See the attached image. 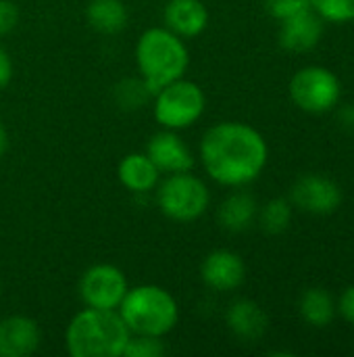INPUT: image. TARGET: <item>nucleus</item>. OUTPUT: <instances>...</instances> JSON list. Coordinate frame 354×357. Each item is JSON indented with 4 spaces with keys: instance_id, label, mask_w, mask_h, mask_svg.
Wrapping results in <instances>:
<instances>
[{
    "instance_id": "f257e3e1",
    "label": "nucleus",
    "mask_w": 354,
    "mask_h": 357,
    "mask_svg": "<svg viewBox=\"0 0 354 357\" xmlns=\"http://www.w3.org/2000/svg\"><path fill=\"white\" fill-rule=\"evenodd\" d=\"M200 161L211 180L227 188H242L255 182L267 161L265 136L244 121H219L200 140Z\"/></svg>"
},
{
    "instance_id": "f03ea898",
    "label": "nucleus",
    "mask_w": 354,
    "mask_h": 357,
    "mask_svg": "<svg viewBox=\"0 0 354 357\" xmlns=\"http://www.w3.org/2000/svg\"><path fill=\"white\" fill-rule=\"evenodd\" d=\"M129 337L117 310L86 307L69 322L65 347L71 357H123Z\"/></svg>"
},
{
    "instance_id": "7ed1b4c3",
    "label": "nucleus",
    "mask_w": 354,
    "mask_h": 357,
    "mask_svg": "<svg viewBox=\"0 0 354 357\" xmlns=\"http://www.w3.org/2000/svg\"><path fill=\"white\" fill-rule=\"evenodd\" d=\"M136 63L140 77L154 96L163 86L186 75L190 52L184 38L175 36L171 29L150 27L136 44Z\"/></svg>"
},
{
    "instance_id": "20e7f679",
    "label": "nucleus",
    "mask_w": 354,
    "mask_h": 357,
    "mask_svg": "<svg viewBox=\"0 0 354 357\" xmlns=\"http://www.w3.org/2000/svg\"><path fill=\"white\" fill-rule=\"evenodd\" d=\"M117 312L131 335L165 337L179 322V305L175 297L156 284L127 289Z\"/></svg>"
},
{
    "instance_id": "39448f33",
    "label": "nucleus",
    "mask_w": 354,
    "mask_h": 357,
    "mask_svg": "<svg viewBox=\"0 0 354 357\" xmlns=\"http://www.w3.org/2000/svg\"><path fill=\"white\" fill-rule=\"evenodd\" d=\"M211 203V192L207 184L190 174H169L156 190V205L165 218L171 222L188 224L204 215Z\"/></svg>"
},
{
    "instance_id": "423d86ee",
    "label": "nucleus",
    "mask_w": 354,
    "mask_h": 357,
    "mask_svg": "<svg viewBox=\"0 0 354 357\" xmlns=\"http://www.w3.org/2000/svg\"><path fill=\"white\" fill-rule=\"evenodd\" d=\"M154 119L165 130H186L194 126L207 109L204 90L186 77L163 86L154 96Z\"/></svg>"
},
{
    "instance_id": "0eeeda50",
    "label": "nucleus",
    "mask_w": 354,
    "mask_h": 357,
    "mask_svg": "<svg viewBox=\"0 0 354 357\" xmlns=\"http://www.w3.org/2000/svg\"><path fill=\"white\" fill-rule=\"evenodd\" d=\"M288 92L300 111L323 115L340 105L342 84L332 69L321 65H307L292 75Z\"/></svg>"
},
{
    "instance_id": "6e6552de",
    "label": "nucleus",
    "mask_w": 354,
    "mask_h": 357,
    "mask_svg": "<svg viewBox=\"0 0 354 357\" xmlns=\"http://www.w3.org/2000/svg\"><path fill=\"white\" fill-rule=\"evenodd\" d=\"M129 284L125 274L113 264H96L79 278V297L86 307L119 310Z\"/></svg>"
},
{
    "instance_id": "1a4fd4ad",
    "label": "nucleus",
    "mask_w": 354,
    "mask_h": 357,
    "mask_svg": "<svg viewBox=\"0 0 354 357\" xmlns=\"http://www.w3.org/2000/svg\"><path fill=\"white\" fill-rule=\"evenodd\" d=\"M292 207L311 215H332L342 205V188L336 180L321 174H305L290 188Z\"/></svg>"
},
{
    "instance_id": "9d476101",
    "label": "nucleus",
    "mask_w": 354,
    "mask_h": 357,
    "mask_svg": "<svg viewBox=\"0 0 354 357\" xmlns=\"http://www.w3.org/2000/svg\"><path fill=\"white\" fill-rule=\"evenodd\" d=\"M200 278L209 289L217 293H230L242 287L246 278V266L238 253L230 249H215L204 257L200 266Z\"/></svg>"
},
{
    "instance_id": "9b49d317",
    "label": "nucleus",
    "mask_w": 354,
    "mask_h": 357,
    "mask_svg": "<svg viewBox=\"0 0 354 357\" xmlns=\"http://www.w3.org/2000/svg\"><path fill=\"white\" fill-rule=\"evenodd\" d=\"M325 31V21L313 10L307 8L294 17L280 21V46L288 52H309L313 50Z\"/></svg>"
},
{
    "instance_id": "f8f14e48",
    "label": "nucleus",
    "mask_w": 354,
    "mask_h": 357,
    "mask_svg": "<svg viewBox=\"0 0 354 357\" xmlns=\"http://www.w3.org/2000/svg\"><path fill=\"white\" fill-rule=\"evenodd\" d=\"M146 155L161 174H179L194 167V155L175 134V130H163L154 134L146 144Z\"/></svg>"
},
{
    "instance_id": "ddd939ff",
    "label": "nucleus",
    "mask_w": 354,
    "mask_h": 357,
    "mask_svg": "<svg viewBox=\"0 0 354 357\" xmlns=\"http://www.w3.org/2000/svg\"><path fill=\"white\" fill-rule=\"evenodd\" d=\"M42 331L27 316H6L0 320V357H29L40 349Z\"/></svg>"
},
{
    "instance_id": "4468645a",
    "label": "nucleus",
    "mask_w": 354,
    "mask_h": 357,
    "mask_svg": "<svg viewBox=\"0 0 354 357\" xmlns=\"http://www.w3.org/2000/svg\"><path fill=\"white\" fill-rule=\"evenodd\" d=\"M165 27L179 38H196L209 25V10L202 0H169L163 10Z\"/></svg>"
},
{
    "instance_id": "2eb2a0df",
    "label": "nucleus",
    "mask_w": 354,
    "mask_h": 357,
    "mask_svg": "<svg viewBox=\"0 0 354 357\" xmlns=\"http://www.w3.org/2000/svg\"><path fill=\"white\" fill-rule=\"evenodd\" d=\"M225 324L234 337H238L240 341L252 343L265 337L269 328V318L257 301L238 299L227 307Z\"/></svg>"
},
{
    "instance_id": "dca6fc26",
    "label": "nucleus",
    "mask_w": 354,
    "mask_h": 357,
    "mask_svg": "<svg viewBox=\"0 0 354 357\" xmlns=\"http://www.w3.org/2000/svg\"><path fill=\"white\" fill-rule=\"evenodd\" d=\"M117 176H119V182L129 192L146 195L154 190V186L159 184L161 172L156 169V165L150 161L146 153H129L121 159L117 167Z\"/></svg>"
},
{
    "instance_id": "f3484780",
    "label": "nucleus",
    "mask_w": 354,
    "mask_h": 357,
    "mask_svg": "<svg viewBox=\"0 0 354 357\" xmlns=\"http://www.w3.org/2000/svg\"><path fill=\"white\" fill-rule=\"evenodd\" d=\"M257 215H259V205L255 197L244 190L232 192L217 211L219 226L234 234L246 232L257 222Z\"/></svg>"
},
{
    "instance_id": "a211bd4d",
    "label": "nucleus",
    "mask_w": 354,
    "mask_h": 357,
    "mask_svg": "<svg viewBox=\"0 0 354 357\" xmlns=\"http://www.w3.org/2000/svg\"><path fill=\"white\" fill-rule=\"evenodd\" d=\"M86 17L92 29L106 36L119 33L127 25V8L123 0H90Z\"/></svg>"
},
{
    "instance_id": "6ab92c4d",
    "label": "nucleus",
    "mask_w": 354,
    "mask_h": 357,
    "mask_svg": "<svg viewBox=\"0 0 354 357\" xmlns=\"http://www.w3.org/2000/svg\"><path fill=\"white\" fill-rule=\"evenodd\" d=\"M298 312H300V318L309 326H313V328H325L336 318V301H334V297L325 289L311 287V289H307L300 295Z\"/></svg>"
},
{
    "instance_id": "aec40b11",
    "label": "nucleus",
    "mask_w": 354,
    "mask_h": 357,
    "mask_svg": "<svg viewBox=\"0 0 354 357\" xmlns=\"http://www.w3.org/2000/svg\"><path fill=\"white\" fill-rule=\"evenodd\" d=\"M292 213L294 207L290 203V199H271L267 201L261 209H259V224L267 234H282L290 228L292 224Z\"/></svg>"
},
{
    "instance_id": "412c9836",
    "label": "nucleus",
    "mask_w": 354,
    "mask_h": 357,
    "mask_svg": "<svg viewBox=\"0 0 354 357\" xmlns=\"http://www.w3.org/2000/svg\"><path fill=\"white\" fill-rule=\"evenodd\" d=\"M311 8L325 23L354 21V0H311Z\"/></svg>"
},
{
    "instance_id": "4be33fe9",
    "label": "nucleus",
    "mask_w": 354,
    "mask_h": 357,
    "mask_svg": "<svg viewBox=\"0 0 354 357\" xmlns=\"http://www.w3.org/2000/svg\"><path fill=\"white\" fill-rule=\"evenodd\" d=\"M115 94H117V102L123 109H140L152 96V92L148 90V86L144 84L142 77L140 79H131V77L129 79H123L117 86Z\"/></svg>"
},
{
    "instance_id": "5701e85b",
    "label": "nucleus",
    "mask_w": 354,
    "mask_h": 357,
    "mask_svg": "<svg viewBox=\"0 0 354 357\" xmlns=\"http://www.w3.org/2000/svg\"><path fill=\"white\" fill-rule=\"evenodd\" d=\"M167 354V347L163 343V337H148V335H131L123 357H163Z\"/></svg>"
},
{
    "instance_id": "b1692460",
    "label": "nucleus",
    "mask_w": 354,
    "mask_h": 357,
    "mask_svg": "<svg viewBox=\"0 0 354 357\" xmlns=\"http://www.w3.org/2000/svg\"><path fill=\"white\" fill-rule=\"evenodd\" d=\"M307 8H311V0H265V10L277 21L294 17Z\"/></svg>"
},
{
    "instance_id": "393cba45",
    "label": "nucleus",
    "mask_w": 354,
    "mask_h": 357,
    "mask_svg": "<svg viewBox=\"0 0 354 357\" xmlns=\"http://www.w3.org/2000/svg\"><path fill=\"white\" fill-rule=\"evenodd\" d=\"M19 23V6L13 0H0V36L10 33Z\"/></svg>"
},
{
    "instance_id": "a878e982",
    "label": "nucleus",
    "mask_w": 354,
    "mask_h": 357,
    "mask_svg": "<svg viewBox=\"0 0 354 357\" xmlns=\"http://www.w3.org/2000/svg\"><path fill=\"white\" fill-rule=\"evenodd\" d=\"M336 314H340L344 318V322L354 326V284L344 289L342 295L336 301Z\"/></svg>"
},
{
    "instance_id": "bb28decb",
    "label": "nucleus",
    "mask_w": 354,
    "mask_h": 357,
    "mask_svg": "<svg viewBox=\"0 0 354 357\" xmlns=\"http://www.w3.org/2000/svg\"><path fill=\"white\" fill-rule=\"evenodd\" d=\"M13 79V61L6 48L0 46V90H4Z\"/></svg>"
},
{
    "instance_id": "cd10ccee",
    "label": "nucleus",
    "mask_w": 354,
    "mask_h": 357,
    "mask_svg": "<svg viewBox=\"0 0 354 357\" xmlns=\"http://www.w3.org/2000/svg\"><path fill=\"white\" fill-rule=\"evenodd\" d=\"M338 123L342 130L354 134V102H346L338 107Z\"/></svg>"
},
{
    "instance_id": "c85d7f7f",
    "label": "nucleus",
    "mask_w": 354,
    "mask_h": 357,
    "mask_svg": "<svg viewBox=\"0 0 354 357\" xmlns=\"http://www.w3.org/2000/svg\"><path fill=\"white\" fill-rule=\"evenodd\" d=\"M6 149H8V132H6L4 123L0 121V159L6 153Z\"/></svg>"
}]
</instances>
